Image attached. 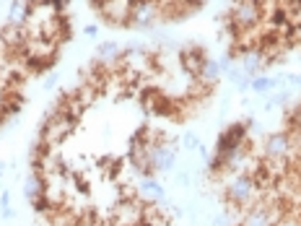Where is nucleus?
I'll return each instance as SVG.
<instances>
[{
	"label": "nucleus",
	"mask_w": 301,
	"mask_h": 226,
	"mask_svg": "<svg viewBox=\"0 0 301 226\" xmlns=\"http://www.w3.org/2000/svg\"><path fill=\"white\" fill-rule=\"evenodd\" d=\"M254 125V120H236L226 125L216 138V146H213V156H226L228 151H234L236 146L241 143L249 135V128Z\"/></svg>",
	"instance_id": "nucleus-1"
},
{
	"label": "nucleus",
	"mask_w": 301,
	"mask_h": 226,
	"mask_svg": "<svg viewBox=\"0 0 301 226\" xmlns=\"http://www.w3.org/2000/svg\"><path fill=\"white\" fill-rule=\"evenodd\" d=\"M208 58H211L208 50L203 47V44H198V42H190V44H184V47L177 50V65H179V71L187 78L200 75V71H203V65H205Z\"/></svg>",
	"instance_id": "nucleus-2"
},
{
	"label": "nucleus",
	"mask_w": 301,
	"mask_h": 226,
	"mask_svg": "<svg viewBox=\"0 0 301 226\" xmlns=\"http://www.w3.org/2000/svg\"><path fill=\"white\" fill-rule=\"evenodd\" d=\"M260 153L262 156H286L288 153V135L283 130L268 133L265 135V141H262V146H260Z\"/></svg>",
	"instance_id": "nucleus-3"
},
{
	"label": "nucleus",
	"mask_w": 301,
	"mask_h": 226,
	"mask_svg": "<svg viewBox=\"0 0 301 226\" xmlns=\"http://www.w3.org/2000/svg\"><path fill=\"white\" fill-rule=\"evenodd\" d=\"M281 81H283V78L281 75H254L252 78V81H249V88H252V91L254 94H268V91H273V88H278V86H281Z\"/></svg>",
	"instance_id": "nucleus-4"
},
{
	"label": "nucleus",
	"mask_w": 301,
	"mask_h": 226,
	"mask_svg": "<svg viewBox=\"0 0 301 226\" xmlns=\"http://www.w3.org/2000/svg\"><path fill=\"white\" fill-rule=\"evenodd\" d=\"M239 65H241V71H244L249 78H254V75H262L268 68H265V60L260 58L257 52H249V55H244V58L239 60Z\"/></svg>",
	"instance_id": "nucleus-5"
},
{
	"label": "nucleus",
	"mask_w": 301,
	"mask_h": 226,
	"mask_svg": "<svg viewBox=\"0 0 301 226\" xmlns=\"http://www.w3.org/2000/svg\"><path fill=\"white\" fill-rule=\"evenodd\" d=\"M138 193H141L143 198H150V200H161L166 190L158 179H138Z\"/></svg>",
	"instance_id": "nucleus-6"
},
{
	"label": "nucleus",
	"mask_w": 301,
	"mask_h": 226,
	"mask_svg": "<svg viewBox=\"0 0 301 226\" xmlns=\"http://www.w3.org/2000/svg\"><path fill=\"white\" fill-rule=\"evenodd\" d=\"M221 65H218L216 58H208L205 65H203V71H200V78H205V81H211V83H218L221 81Z\"/></svg>",
	"instance_id": "nucleus-7"
},
{
	"label": "nucleus",
	"mask_w": 301,
	"mask_h": 226,
	"mask_svg": "<svg viewBox=\"0 0 301 226\" xmlns=\"http://www.w3.org/2000/svg\"><path fill=\"white\" fill-rule=\"evenodd\" d=\"M42 195V185H39V179L34 177V174H29L26 177V182H24V198H26V203L31 206L34 200H37Z\"/></svg>",
	"instance_id": "nucleus-8"
},
{
	"label": "nucleus",
	"mask_w": 301,
	"mask_h": 226,
	"mask_svg": "<svg viewBox=\"0 0 301 226\" xmlns=\"http://www.w3.org/2000/svg\"><path fill=\"white\" fill-rule=\"evenodd\" d=\"M117 52H120V44H117V42H99V47H96V58L109 60V58H114Z\"/></svg>",
	"instance_id": "nucleus-9"
},
{
	"label": "nucleus",
	"mask_w": 301,
	"mask_h": 226,
	"mask_svg": "<svg viewBox=\"0 0 301 226\" xmlns=\"http://www.w3.org/2000/svg\"><path fill=\"white\" fill-rule=\"evenodd\" d=\"M182 146H184L187 151H198V149H200V138H198L195 133H187V135L182 138Z\"/></svg>",
	"instance_id": "nucleus-10"
},
{
	"label": "nucleus",
	"mask_w": 301,
	"mask_h": 226,
	"mask_svg": "<svg viewBox=\"0 0 301 226\" xmlns=\"http://www.w3.org/2000/svg\"><path fill=\"white\" fill-rule=\"evenodd\" d=\"M83 34H86L88 39H96V37H99V26H96V24H88V26L83 29Z\"/></svg>",
	"instance_id": "nucleus-11"
},
{
	"label": "nucleus",
	"mask_w": 301,
	"mask_h": 226,
	"mask_svg": "<svg viewBox=\"0 0 301 226\" xmlns=\"http://www.w3.org/2000/svg\"><path fill=\"white\" fill-rule=\"evenodd\" d=\"M177 185H179V187H187V185H190V179H187V174H184V172L177 174Z\"/></svg>",
	"instance_id": "nucleus-12"
},
{
	"label": "nucleus",
	"mask_w": 301,
	"mask_h": 226,
	"mask_svg": "<svg viewBox=\"0 0 301 226\" xmlns=\"http://www.w3.org/2000/svg\"><path fill=\"white\" fill-rule=\"evenodd\" d=\"M288 83H291V86H299V88H301V73H296V75H288Z\"/></svg>",
	"instance_id": "nucleus-13"
},
{
	"label": "nucleus",
	"mask_w": 301,
	"mask_h": 226,
	"mask_svg": "<svg viewBox=\"0 0 301 226\" xmlns=\"http://www.w3.org/2000/svg\"><path fill=\"white\" fill-rule=\"evenodd\" d=\"M55 83H57V73H50V78L44 81V86H47V88H52Z\"/></svg>",
	"instance_id": "nucleus-14"
},
{
	"label": "nucleus",
	"mask_w": 301,
	"mask_h": 226,
	"mask_svg": "<svg viewBox=\"0 0 301 226\" xmlns=\"http://www.w3.org/2000/svg\"><path fill=\"white\" fill-rule=\"evenodd\" d=\"M0 203H3V208H5V206H10V193H8V190H5L3 195H0Z\"/></svg>",
	"instance_id": "nucleus-15"
},
{
	"label": "nucleus",
	"mask_w": 301,
	"mask_h": 226,
	"mask_svg": "<svg viewBox=\"0 0 301 226\" xmlns=\"http://www.w3.org/2000/svg\"><path fill=\"white\" fill-rule=\"evenodd\" d=\"M3 213H5V219H13V216H16V211L10 208V206H5V208H3Z\"/></svg>",
	"instance_id": "nucleus-16"
},
{
	"label": "nucleus",
	"mask_w": 301,
	"mask_h": 226,
	"mask_svg": "<svg viewBox=\"0 0 301 226\" xmlns=\"http://www.w3.org/2000/svg\"><path fill=\"white\" fill-rule=\"evenodd\" d=\"M3 172H5V164H3V161H0V177H3Z\"/></svg>",
	"instance_id": "nucleus-17"
},
{
	"label": "nucleus",
	"mask_w": 301,
	"mask_h": 226,
	"mask_svg": "<svg viewBox=\"0 0 301 226\" xmlns=\"http://www.w3.org/2000/svg\"><path fill=\"white\" fill-rule=\"evenodd\" d=\"M228 226H244V224H241V221H231Z\"/></svg>",
	"instance_id": "nucleus-18"
},
{
	"label": "nucleus",
	"mask_w": 301,
	"mask_h": 226,
	"mask_svg": "<svg viewBox=\"0 0 301 226\" xmlns=\"http://www.w3.org/2000/svg\"><path fill=\"white\" fill-rule=\"evenodd\" d=\"M228 3H231V5H236V3H241V0H228Z\"/></svg>",
	"instance_id": "nucleus-19"
},
{
	"label": "nucleus",
	"mask_w": 301,
	"mask_h": 226,
	"mask_svg": "<svg viewBox=\"0 0 301 226\" xmlns=\"http://www.w3.org/2000/svg\"><path fill=\"white\" fill-rule=\"evenodd\" d=\"M104 226H114V224H112V221H107V224H104Z\"/></svg>",
	"instance_id": "nucleus-20"
}]
</instances>
